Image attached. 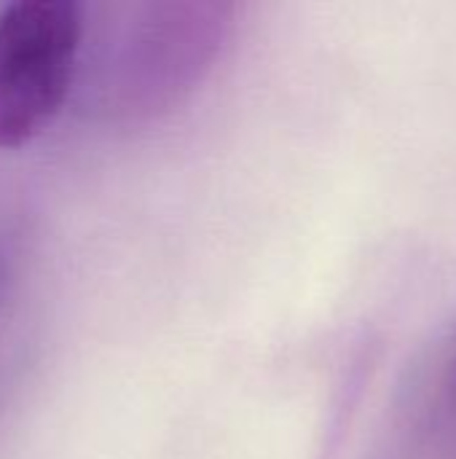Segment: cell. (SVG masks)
I'll list each match as a JSON object with an SVG mask.
<instances>
[{
  "instance_id": "cell-1",
  "label": "cell",
  "mask_w": 456,
  "mask_h": 459,
  "mask_svg": "<svg viewBox=\"0 0 456 459\" xmlns=\"http://www.w3.org/2000/svg\"><path fill=\"white\" fill-rule=\"evenodd\" d=\"M81 40V3L16 0L0 11V151L27 145L62 113Z\"/></svg>"
},
{
  "instance_id": "cell-2",
  "label": "cell",
  "mask_w": 456,
  "mask_h": 459,
  "mask_svg": "<svg viewBox=\"0 0 456 459\" xmlns=\"http://www.w3.org/2000/svg\"><path fill=\"white\" fill-rule=\"evenodd\" d=\"M220 11L204 3L142 5L145 19L126 32L116 62L118 105L151 113L188 89L220 40Z\"/></svg>"
}]
</instances>
